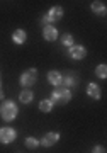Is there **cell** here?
I'll return each instance as SVG.
<instances>
[{
	"instance_id": "ffe728a7",
	"label": "cell",
	"mask_w": 107,
	"mask_h": 153,
	"mask_svg": "<svg viewBox=\"0 0 107 153\" xmlns=\"http://www.w3.org/2000/svg\"><path fill=\"white\" fill-rule=\"evenodd\" d=\"M4 95H5V94H4V87H2V80H0V100L4 99Z\"/></svg>"
},
{
	"instance_id": "e0dca14e",
	"label": "cell",
	"mask_w": 107,
	"mask_h": 153,
	"mask_svg": "<svg viewBox=\"0 0 107 153\" xmlns=\"http://www.w3.org/2000/svg\"><path fill=\"white\" fill-rule=\"evenodd\" d=\"M24 145H26V148H29V150H36V148L39 146V140L34 138V136H27Z\"/></svg>"
},
{
	"instance_id": "5bb4252c",
	"label": "cell",
	"mask_w": 107,
	"mask_h": 153,
	"mask_svg": "<svg viewBox=\"0 0 107 153\" xmlns=\"http://www.w3.org/2000/svg\"><path fill=\"white\" fill-rule=\"evenodd\" d=\"M32 99H34V92H32L31 88H24V90L19 94V100H21L22 104H31Z\"/></svg>"
},
{
	"instance_id": "5b68a950",
	"label": "cell",
	"mask_w": 107,
	"mask_h": 153,
	"mask_svg": "<svg viewBox=\"0 0 107 153\" xmlns=\"http://www.w3.org/2000/svg\"><path fill=\"white\" fill-rule=\"evenodd\" d=\"M16 138H17V131L14 128H10V126L0 128V143L2 145H10Z\"/></svg>"
},
{
	"instance_id": "52a82bcc",
	"label": "cell",
	"mask_w": 107,
	"mask_h": 153,
	"mask_svg": "<svg viewBox=\"0 0 107 153\" xmlns=\"http://www.w3.org/2000/svg\"><path fill=\"white\" fill-rule=\"evenodd\" d=\"M58 141H59V133L58 131H49L39 140V145H43L44 148H49V146H53V145H56Z\"/></svg>"
},
{
	"instance_id": "8fae6325",
	"label": "cell",
	"mask_w": 107,
	"mask_h": 153,
	"mask_svg": "<svg viewBox=\"0 0 107 153\" xmlns=\"http://www.w3.org/2000/svg\"><path fill=\"white\" fill-rule=\"evenodd\" d=\"M90 10L97 16H106L107 14V7H106V2H100V0H95V2H92L90 4Z\"/></svg>"
},
{
	"instance_id": "ac0fdd59",
	"label": "cell",
	"mask_w": 107,
	"mask_h": 153,
	"mask_svg": "<svg viewBox=\"0 0 107 153\" xmlns=\"http://www.w3.org/2000/svg\"><path fill=\"white\" fill-rule=\"evenodd\" d=\"M95 75L99 78H107V65L106 63H100V65L95 66Z\"/></svg>"
},
{
	"instance_id": "4fadbf2b",
	"label": "cell",
	"mask_w": 107,
	"mask_h": 153,
	"mask_svg": "<svg viewBox=\"0 0 107 153\" xmlns=\"http://www.w3.org/2000/svg\"><path fill=\"white\" fill-rule=\"evenodd\" d=\"M87 95L90 99H95V100H99V99L102 97V92H100V87L97 85V83L90 82L88 85H87Z\"/></svg>"
},
{
	"instance_id": "9a60e30c",
	"label": "cell",
	"mask_w": 107,
	"mask_h": 153,
	"mask_svg": "<svg viewBox=\"0 0 107 153\" xmlns=\"http://www.w3.org/2000/svg\"><path fill=\"white\" fill-rule=\"evenodd\" d=\"M59 43L63 44L65 48H71V46H73V44H75V39H73V36H71V34H63V36H61V38H59Z\"/></svg>"
},
{
	"instance_id": "9c48e42d",
	"label": "cell",
	"mask_w": 107,
	"mask_h": 153,
	"mask_svg": "<svg viewBox=\"0 0 107 153\" xmlns=\"http://www.w3.org/2000/svg\"><path fill=\"white\" fill-rule=\"evenodd\" d=\"M48 82L51 83V85H54V88L61 87V83H63V75H61L58 70H49L48 71Z\"/></svg>"
},
{
	"instance_id": "d6986e66",
	"label": "cell",
	"mask_w": 107,
	"mask_h": 153,
	"mask_svg": "<svg viewBox=\"0 0 107 153\" xmlns=\"http://www.w3.org/2000/svg\"><path fill=\"white\" fill-rule=\"evenodd\" d=\"M92 153H106V148L102 146V145H95V146L92 148Z\"/></svg>"
},
{
	"instance_id": "7c38bea8",
	"label": "cell",
	"mask_w": 107,
	"mask_h": 153,
	"mask_svg": "<svg viewBox=\"0 0 107 153\" xmlns=\"http://www.w3.org/2000/svg\"><path fill=\"white\" fill-rule=\"evenodd\" d=\"M12 41H14V44H17V46L24 44L27 41V33L24 29H16V31L12 33Z\"/></svg>"
},
{
	"instance_id": "277c9868",
	"label": "cell",
	"mask_w": 107,
	"mask_h": 153,
	"mask_svg": "<svg viewBox=\"0 0 107 153\" xmlns=\"http://www.w3.org/2000/svg\"><path fill=\"white\" fill-rule=\"evenodd\" d=\"M19 82H21V85L24 88H31L34 83L38 82V70L36 68H27L26 71H22Z\"/></svg>"
},
{
	"instance_id": "2e32d148",
	"label": "cell",
	"mask_w": 107,
	"mask_h": 153,
	"mask_svg": "<svg viewBox=\"0 0 107 153\" xmlns=\"http://www.w3.org/2000/svg\"><path fill=\"white\" fill-rule=\"evenodd\" d=\"M53 105L54 104L49 99H43V100L39 102V111H41V112H51V111H53Z\"/></svg>"
},
{
	"instance_id": "ba28073f",
	"label": "cell",
	"mask_w": 107,
	"mask_h": 153,
	"mask_svg": "<svg viewBox=\"0 0 107 153\" xmlns=\"http://www.w3.org/2000/svg\"><path fill=\"white\" fill-rule=\"evenodd\" d=\"M58 36H59V33H58V29L54 27V26L49 24V26H44L43 27V38L46 39V41H49V43H51V41H56Z\"/></svg>"
},
{
	"instance_id": "8992f818",
	"label": "cell",
	"mask_w": 107,
	"mask_h": 153,
	"mask_svg": "<svg viewBox=\"0 0 107 153\" xmlns=\"http://www.w3.org/2000/svg\"><path fill=\"white\" fill-rule=\"evenodd\" d=\"M68 56L71 60H83L87 56V48L85 46H80V44H73L71 48H68Z\"/></svg>"
},
{
	"instance_id": "3957f363",
	"label": "cell",
	"mask_w": 107,
	"mask_h": 153,
	"mask_svg": "<svg viewBox=\"0 0 107 153\" xmlns=\"http://www.w3.org/2000/svg\"><path fill=\"white\" fill-rule=\"evenodd\" d=\"M61 17H63V7L54 5V7H51L43 17H41V22H43L44 26H49L51 22H58Z\"/></svg>"
},
{
	"instance_id": "6da1fadb",
	"label": "cell",
	"mask_w": 107,
	"mask_h": 153,
	"mask_svg": "<svg viewBox=\"0 0 107 153\" xmlns=\"http://www.w3.org/2000/svg\"><path fill=\"white\" fill-rule=\"evenodd\" d=\"M19 116V107L16 102L12 100H4L0 105V117L5 121V123H12Z\"/></svg>"
},
{
	"instance_id": "30bf717a",
	"label": "cell",
	"mask_w": 107,
	"mask_h": 153,
	"mask_svg": "<svg viewBox=\"0 0 107 153\" xmlns=\"http://www.w3.org/2000/svg\"><path fill=\"white\" fill-rule=\"evenodd\" d=\"M61 85H66V88L77 87L78 85V75H77L75 71H68L66 75H63V83Z\"/></svg>"
},
{
	"instance_id": "7a4b0ae2",
	"label": "cell",
	"mask_w": 107,
	"mask_h": 153,
	"mask_svg": "<svg viewBox=\"0 0 107 153\" xmlns=\"http://www.w3.org/2000/svg\"><path fill=\"white\" fill-rule=\"evenodd\" d=\"M49 100L56 105H65L71 100V92H70V88H66V87H56L53 92H51Z\"/></svg>"
}]
</instances>
